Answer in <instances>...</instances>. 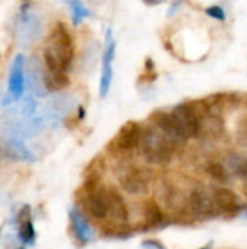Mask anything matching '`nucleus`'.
<instances>
[{"instance_id": "f257e3e1", "label": "nucleus", "mask_w": 247, "mask_h": 249, "mask_svg": "<svg viewBox=\"0 0 247 249\" xmlns=\"http://www.w3.org/2000/svg\"><path fill=\"white\" fill-rule=\"evenodd\" d=\"M73 55L74 47L71 35L61 22H57L49 32L47 47L44 50V67L48 70L67 73L73 61Z\"/></svg>"}, {"instance_id": "f03ea898", "label": "nucleus", "mask_w": 247, "mask_h": 249, "mask_svg": "<svg viewBox=\"0 0 247 249\" xmlns=\"http://www.w3.org/2000/svg\"><path fill=\"white\" fill-rule=\"evenodd\" d=\"M138 147L147 162L162 165L170 160L175 146L159 128L147 127L143 128Z\"/></svg>"}, {"instance_id": "7ed1b4c3", "label": "nucleus", "mask_w": 247, "mask_h": 249, "mask_svg": "<svg viewBox=\"0 0 247 249\" xmlns=\"http://www.w3.org/2000/svg\"><path fill=\"white\" fill-rule=\"evenodd\" d=\"M151 120L154 121L156 127L170 140L173 146H179L186 143L188 137L181 127L179 121L173 115V112H166V111H156L151 114Z\"/></svg>"}, {"instance_id": "20e7f679", "label": "nucleus", "mask_w": 247, "mask_h": 249, "mask_svg": "<svg viewBox=\"0 0 247 249\" xmlns=\"http://www.w3.org/2000/svg\"><path fill=\"white\" fill-rule=\"evenodd\" d=\"M25 88L33 96L44 98L48 95L44 82V64L38 57H31L25 63Z\"/></svg>"}, {"instance_id": "39448f33", "label": "nucleus", "mask_w": 247, "mask_h": 249, "mask_svg": "<svg viewBox=\"0 0 247 249\" xmlns=\"http://www.w3.org/2000/svg\"><path fill=\"white\" fill-rule=\"evenodd\" d=\"M150 174L144 168H130L119 177V184L125 193L132 196L146 194L150 188Z\"/></svg>"}, {"instance_id": "423d86ee", "label": "nucleus", "mask_w": 247, "mask_h": 249, "mask_svg": "<svg viewBox=\"0 0 247 249\" xmlns=\"http://www.w3.org/2000/svg\"><path fill=\"white\" fill-rule=\"evenodd\" d=\"M42 34V22L38 15L23 13L16 25V38L20 45H29Z\"/></svg>"}, {"instance_id": "0eeeda50", "label": "nucleus", "mask_w": 247, "mask_h": 249, "mask_svg": "<svg viewBox=\"0 0 247 249\" xmlns=\"http://www.w3.org/2000/svg\"><path fill=\"white\" fill-rule=\"evenodd\" d=\"M172 112L179 121L188 139L199 136L202 130V123H201L199 115L197 114V111L194 109L191 104H179L172 109Z\"/></svg>"}, {"instance_id": "6e6552de", "label": "nucleus", "mask_w": 247, "mask_h": 249, "mask_svg": "<svg viewBox=\"0 0 247 249\" xmlns=\"http://www.w3.org/2000/svg\"><path fill=\"white\" fill-rule=\"evenodd\" d=\"M89 214L96 220H103L109 216V197L108 187L95 188L86 200Z\"/></svg>"}, {"instance_id": "1a4fd4ad", "label": "nucleus", "mask_w": 247, "mask_h": 249, "mask_svg": "<svg viewBox=\"0 0 247 249\" xmlns=\"http://www.w3.org/2000/svg\"><path fill=\"white\" fill-rule=\"evenodd\" d=\"M23 90H25V57L22 54H17L10 64L9 95L12 96L13 101H17L22 98Z\"/></svg>"}, {"instance_id": "9d476101", "label": "nucleus", "mask_w": 247, "mask_h": 249, "mask_svg": "<svg viewBox=\"0 0 247 249\" xmlns=\"http://www.w3.org/2000/svg\"><path fill=\"white\" fill-rule=\"evenodd\" d=\"M141 134H143V127L134 121H130L119 130V133L114 139V144L116 146V149L124 152L134 150L140 144Z\"/></svg>"}, {"instance_id": "9b49d317", "label": "nucleus", "mask_w": 247, "mask_h": 249, "mask_svg": "<svg viewBox=\"0 0 247 249\" xmlns=\"http://www.w3.org/2000/svg\"><path fill=\"white\" fill-rule=\"evenodd\" d=\"M189 206L194 214L201 216V217H210L218 213V210L215 209L213 198L201 190H197L191 194L189 197Z\"/></svg>"}, {"instance_id": "f8f14e48", "label": "nucleus", "mask_w": 247, "mask_h": 249, "mask_svg": "<svg viewBox=\"0 0 247 249\" xmlns=\"http://www.w3.org/2000/svg\"><path fill=\"white\" fill-rule=\"evenodd\" d=\"M211 198H213V203L218 212L236 213L242 209L237 196L229 188H217Z\"/></svg>"}, {"instance_id": "ddd939ff", "label": "nucleus", "mask_w": 247, "mask_h": 249, "mask_svg": "<svg viewBox=\"0 0 247 249\" xmlns=\"http://www.w3.org/2000/svg\"><path fill=\"white\" fill-rule=\"evenodd\" d=\"M47 125L44 117H29V118H25L23 121H19L13 125L12 131H13V137H17V139H28V137H32L35 136L36 133H39L44 127Z\"/></svg>"}, {"instance_id": "4468645a", "label": "nucleus", "mask_w": 247, "mask_h": 249, "mask_svg": "<svg viewBox=\"0 0 247 249\" xmlns=\"http://www.w3.org/2000/svg\"><path fill=\"white\" fill-rule=\"evenodd\" d=\"M76 105V98L70 93H55L48 99L47 104V111L52 112L57 117L67 115L68 112L73 111Z\"/></svg>"}, {"instance_id": "2eb2a0df", "label": "nucleus", "mask_w": 247, "mask_h": 249, "mask_svg": "<svg viewBox=\"0 0 247 249\" xmlns=\"http://www.w3.org/2000/svg\"><path fill=\"white\" fill-rule=\"evenodd\" d=\"M108 197H109V216L118 223H125L128 220V210L124 197L118 193L116 188H108Z\"/></svg>"}, {"instance_id": "dca6fc26", "label": "nucleus", "mask_w": 247, "mask_h": 249, "mask_svg": "<svg viewBox=\"0 0 247 249\" xmlns=\"http://www.w3.org/2000/svg\"><path fill=\"white\" fill-rule=\"evenodd\" d=\"M70 222H71V228H73V232H74L76 238L82 244L89 242L90 241V236H92L89 223H87L86 217L77 209H71L70 210Z\"/></svg>"}, {"instance_id": "f3484780", "label": "nucleus", "mask_w": 247, "mask_h": 249, "mask_svg": "<svg viewBox=\"0 0 247 249\" xmlns=\"http://www.w3.org/2000/svg\"><path fill=\"white\" fill-rule=\"evenodd\" d=\"M44 82L48 92H60L68 85V77L64 71L48 70L44 67Z\"/></svg>"}, {"instance_id": "a211bd4d", "label": "nucleus", "mask_w": 247, "mask_h": 249, "mask_svg": "<svg viewBox=\"0 0 247 249\" xmlns=\"http://www.w3.org/2000/svg\"><path fill=\"white\" fill-rule=\"evenodd\" d=\"M224 168L230 175L247 177V158L239 153H231L224 160Z\"/></svg>"}, {"instance_id": "6ab92c4d", "label": "nucleus", "mask_w": 247, "mask_h": 249, "mask_svg": "<svg viewBox=\"0 0 247 249\" xmlns=\"http://www.w3.org/2000/svg\"><path fill=\"white\" fill-rule=\"evenodd\" d=\"M144 216H146V223L150 226V228H160L163 226L165 223V216L159 207L157 203L154 201H147L144 203Z\"/></svg>"}, {"instance_id": "aec40b11", "label": "nucleus", "mask_w": 247, "mask_h": 249, "mask_svg": "<svg viewBox=\"0 0 247 249\" xmlns=\"http://www.w3.org/2000/svg\"><path fill=\"white\" fill-rule=\"evenodd\" d=\"M7 149H9L10 155L15 156L16 159H22V160H26V162H33L35 160L32 152L25 146V143H23L22 139H17V137L9 139Z\"/></svg>"}, {"instance_id": "412c9836", "label": "nucleus", "mask_w": 247, "mask_h": 249, "mask_svg": "<svg viewBox=\"0 0 247 249\" xmlns=\"http://www.w3.org/2000/svg\"><path fill=\"white\" fill-rule=\"evenodd\" d=\"M112 58L102 57V73H100V85H99V93L102 98H105L111 89L112 83Z\"/></svg>"}, {"instance_id": "4be33fe9", "label": "nucleus", "mask_w": 247, "mask_h": 249, "mask_svg": "<svg viewBox=\"0 0 247 249\" xmlns=\"http://www.w3.org/2000/svg\"><path fill=\"white\" fill-rule=\"evenodd\" d=\"M70 9H71V18H73V23L79 25L83 19L90 16L89 9L80 1V0H68Z\"/></svg>"}, {"instance_id": "5701e85b", "label": "nucleus", "mask_w": 247, "mask_h": 249, "mask_svg": "<svg viewBox=\"0 0 247 249\" xmlns=\"http://www.w3.org/2000/svg\"><path fill=\"white\" fill-rule=\"evenodd\" d=\"M19 238L25 245H32L35 241V229L31 219L19 223Z\"/></svg>"}, {"instance_id": "b1692460", "label": "nucleus", "mask_w": 247, "mask_h": 249, "mask_svg": "<svg viewBox=\"0 0 247 249\" xmlns=\"http://www.w3.org/2000/svg\"><path fill=\"white\" fill-rule=\"evenodd\" d=\"M207 171H208V174H210L215 181H218V182H227V179H229V177H230V174L227 172V169L224 168V165H223V163H218V162L210 163L208 168H207Z\"/></svg>"}, {"instance_id": "393cba45", "label": "nucleus", "mask_w": 247, "mask_h": 249, "mask_svg": "<svg viewBox=\"0 0 247 249\" xmlns=\"http://www.w3.org/2000/svg\"><path fill=\"white\" fill-rule=\"evenodd\" d=\"M35 109H36V102L32 96H23L20 104H19V114L23 117V118H29L35 114Z\"/></svg>"}, {"instance_id": "a878e982", "label": "nucleus", "mask_w": 247, "mask_h": 249, "mask_svg": "<svg viewBox=\"0 0 247 249\" xmlns=\"http://www.w3.org/2000/svg\"><path fill=\"white\" fill-rule=\"evenodd\" d=\"M205 13L208 15V16H211V18H214V19H217V20H226V12H224V9L221 7V6H217V4H214V6H210V7H207L205 9Z\"/></svg>"}, {"instance_id": "bb28decb", "label": "nucleus", "mask_w": 247, "mask_h": 249, "mask_svg": "<svg viewBox=\"0 0 247 249\" xmlns=\"http://www.w3.org/2000/svg\"><path fill=\"white\" fill-rule=\"evenodd\" d=\"M28 219H31V207H29V206H23V207L20 209L17 217H16V222H17V225H19V223H22V222H25V220H28Z\"/></svg>"}, {"instance_id": "cd10ccee", "label": "nucleus", "mask_w": 247, "mask_h": 249, "mask_svg": "<svg viewBox=\"0 0 247 249\" xmlns=\"http://www.w3.org/2000/svg\"><path fill=\"white\" fill-rule=\"evenodd\" d=\"M141 245H143V248L146 249H166L162 242H159V241H156V239H147V241H144Z\"/></svg>"}, {"instance_id": "c85d7f7f", "label": "nucleus", "mask_w": 247, "mask_h": 249, "mask_svg": "<svg viewBox=\"0 0 247 249\" xmlns=\"http://www.w3.org/2000/svg\"><path fill=\"white\" fill-rule=\"evenodd\" d=\"M144 1H146L147 4H159L162 0H144Z\"/></svg>"}, {"instance_id": "c756f323", "label": "nucleus", "mask_w": 247, "mask_h": 249, "mask_svg": "<svg viewBox=\"0 0 247 249\" xmlns=\"http://www.w3.org/2000/svg\"><path fill=\"white\" fill-rule=\"evenodd\" d=\"M213 248V244H208L207 247H204V248H201V249H211Z\"/></svg>"}, {"instance_id": "7c9ffc66", "label": "nucleus", "mask_w": 247, "mask_h": 249, "mask_svg": "<svg viewBox=\"0 0 247 249\" xmlns=\"http://www.w3.org/2000/svg\"><path fill=\"white\" fill-rule=\"evenodd\" d=\"M23 1H29V0H23Z\"/></svg>"}, {"instance_id": "2f4dec72", "label": "nucleus", "mask_w": 247, "mask_h": 249, "mask_svg": "<svg viewBox=\"0 0 247 249\" xmlns=\"http://www.w3.org/2000/svg\"><path fill=\"white\" fill-rule=\"evenodd\" d=\"M0 235H1V229H0Z\"/></svg>"}, {"instance_id": "473e14b6", "label": "nucleus", "mask_w": 247, "mask_h": 249, "mask_svg": "<svg viewBox=\"0 0 247 249\" xmlns=\"http://www.w3.org/2000/svg\"><path fill=\"white\" fill-rule=\"evenodd\" d=\"M16 249H25V248H16Z\"/></svg>"}]
</instances>
